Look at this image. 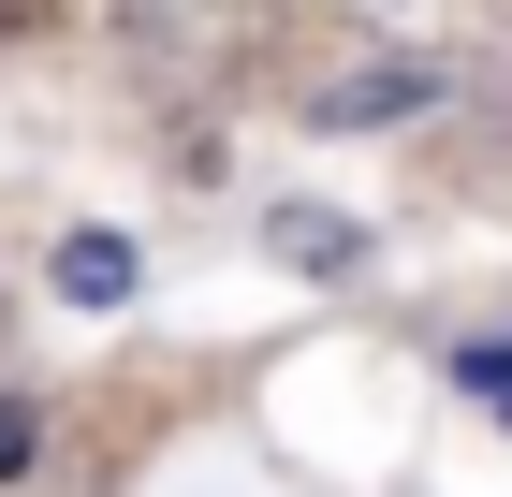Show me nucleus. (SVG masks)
<instances>
[{
  "label": "nucleus",
  "mask_w": 512,
  "mask_h": 497,
  "mask_svg": "<svg viewBox=\"0 0 512 497\" xmlns=\"http://www.w3.org/2000/svg\"><path fill=\"white\" fill-rule=\"evenodd\" d=\"M425 103H439V59H352V74L308 88L322 132H395V117H425Z\"/></svg>",
  "instance_id": "nucleus-1"
},
{
  "label": "nucleus",
  "mask_w": 512,
  "mask_h": 497,
  "mask_svg": "<svg viewBox=\"0 0 512 497\" xmlns=\"http://www.w3.org/2000/svg\"><path fill=\"white\" fill-rule=\"evenodd\" d=\"M30 468H44V410H30V395H0V483H30Z\"/></svg>",
  "instance_id": "nucleus-4"
},
{
  "label": "nucleus",
  "mask_w": 512,
  "mask_h": 497,
  "mask_svg": "<svg viewBox=\"0 0 512 497\" xmlns=\"http://www.w3.org/2000/svg\"><path fill=\"white\" fill-rule=\"evenodd\" d=\"M454 381H469V395H498V410H512V337H469V351H454Z\"/></svg>",
  "instance_id": "nucleus-5"
},
{
  "label": "nucleus",
  "mask_w": 512,
  "mask_h": 497,
  "mask_svg": "<svg viewBox=\"0 0 512 497\" xmlns=\"http://www.w3.org/2000/svg\"><path fill=\"white\" fill-rule=\"evenodd\" d=\"M59 293H74V307H118L132 293V234H59Z\"/></svg>",
  "instance_id": "nucleus-3"
},
{
  "label": "nucleus",
  "mask_w": 512,
  "mask_h": 497,
  "mask_svg": "<svg viewBox=\"0 0 512 497\" xmlns=\"http://www.w3.org/2000/svg\"><path fill=\"white\" fill-rule=\"evenodd\" d=\"M264 249H278V264H308V278H352V264H366V234L337 220V205H264Z\"/></svg>",
  "instance_id": "nucleus-2"
}]
</instances>
